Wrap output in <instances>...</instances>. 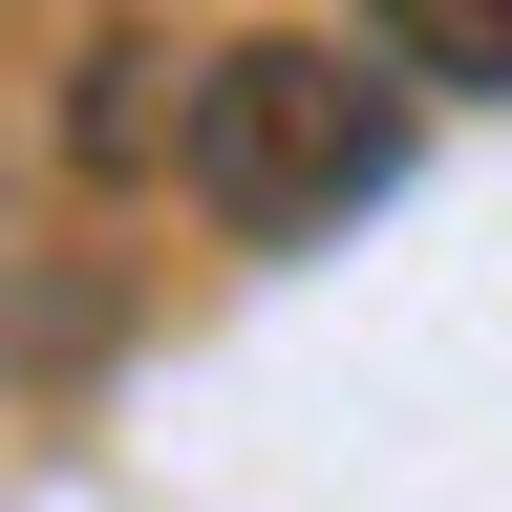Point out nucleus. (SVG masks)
<instances>
[{"mask_svg":"<svg viewBox=\"0 0 512 512\" xmlns=\"http://www.w3.org/2000/svg\"><path fill=\"white\" fill-rule=\"evenodd\" d=\"M171 171L214 235H342L406 171V86H363L342 43H214L171 86Z\"/></svg>","mask_w":512,"mask_h":512,"instance_id":"obj_1","label":"nucleus"},{"mask_svg":"<svg viewBox=\"0 0 512 512\" xmlns=\"http://www.w3.org/2000/svg\"><path fill=\"white\" fill-rule=\"evenodd\" d=\"M64 150H86V171H150L171 150V64L150 43H86V64H64Z\"/></svg>","mask_w":512,"mask_h":512,"instance_id":"obj_2","label":"nucleus"},{"mask_svg":"<svg viewBox=\"0 0 512 512\" xmlns=\"http://www.w3.org/2000/svg\"><path fill=\"white\" fill-rule=\"evenodd\" d=\"M406 86H512V0H363Z\"/></svg>","mask_w":512,"mask_h":512,"instance_id":"obj_3","label":"nucleus"}]
</instances>
